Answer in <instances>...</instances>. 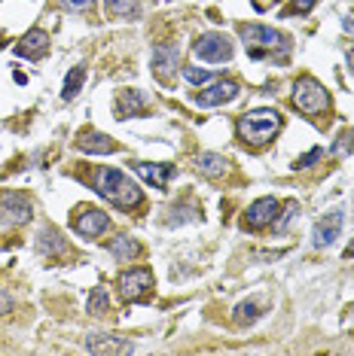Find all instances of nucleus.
I'll return each instance as SVG.
<instances>
[{
    "label": "nucleus",
    "mask_w": 354,
    "mask_h": 356,
    "mask_svg": "<svg viewBox=\"0 0 354 356\" xmlns=\"http://www.w3.org/2000/svg\"><path fill=\"white\" fill-rule=\"evenodd\" d=\"M95 189L114 207H123V210L138 207L144 201V192L138 189V183H132L123 171H116V168H101L98 177H95Z\"/></svg>",
    "instance_id": "1"
},
{
    "label": "nucleus",
    "mask_w": 354,
    "mask_h": 356,
    "mask_svg": "<svg viewBox=\"0 0 354 356\" xmlns=\"http://www.w3.org/2000/svg\"><path fill=\"white\" fill-rule=\"evenodd\" d=\"M278 128H281V113L269 110V107L247 110L245 116H238V122H236L238 137L245 143H251V147H266V143L278 134Z\"/></svg>",
    "instance_id": "2"
},
{
    "label": "nucleus",
    "mask_w": 354,
    "mask_h": 356,
    "mask_svg": "<svg viewBox=\"0 0 354 356\" xmlns=\"http://www.w3.org/2000/svg\"><path fill=\"white\" fill-rule=\"evenodd\" d=\"M241 40H245V49L251 58L287 52V46H291L284 34H278L275 28H266V25H241Z\"/></svg>",
    "instance_id": "3"
},
{
    "label": "nucleus",
    "mask_w": 354,
    "mask_h": 356,
    "mask_svg": "<svg viewBox=\"0 0 354 356\" xmlns=\"http://www.w3.org/2000/svg\"><path fill=\"white\" fill-rule=\"evenodd\" d=\"M293 104L305 116H321L330 107V95L315 76H300L293 86Z\"/></svg>",
    "instance_id": "4"
},
{
    "label": "nucleus",
    "mask_w": 354,
    "mask_h": 356,
    "mask_svg": "<svg viewBox=\"0 0 354 356\" xmlns=\"http://www.w3.org/2000/svg\"><path fill=\"white\" fill-rule=\"evenodd\" d=\"M192 52L199 55L202 61L208 64H220V61H229L232 58V43L226 34H217V31H208L192 43Z\"/></svg>",
    "instance_id": "5"
},
{
    "label": "nucleus",
    "mask_w": 354,
    "mask_h": 356,
    "mask_svg": "<svg viewBox=\"0 0 354 356\" xmlns=\"http://www.w3.org/2000/svg\"><path fill=\"white\" fill-rule=\"evenodd\" d=\"M153 289V271L150 268H132L119 277V293L128 302H144Z\"/></svg>",
    "instance_id": "6"
},
{
    "label": "nucleus",
    "mask_w": 354,
    "mask_h": 356,
    "mask_svg": "<svg viewBox=\"0 0 354 356\" xmlns=\"http://www.w3.org/2000/svg\"><path fill=\"white\" fill-rule=\"evenodd\" d=\"M79 216H74V232L79 234V238H88V241H95V238H101L104 232H107V213L98 207H83V210H77Z\"/></svg>",
    "instance_id": "7"
},
{
    "label": "nucleus",
    "mask_w": 354,
    "mask_h": 356,
    "mask_svg": "<svg viewBox=\"0 0 354 356\" xmlns=\"http://www.w3.org/2000/svg\"><path fill=\"white\" fill-rule=\"evenodd\" d=\"M0 216L13 225H25L34 216V207H31V201L22 192H3L0 195Z\"/></svg>",
    "instance_id": "8"
},
{
    "label": "nucleus",
    "mask_w": 354,
    "mask_h": 356,
    "mask_svg": "<svg viewBox=\"0 0 354 356\" xmlns=\"http://www.w3.org/2000/svg\"><path fill=\"white\" fill-rule=\"evenodd\" d=\"M236 98H238V83L236 79H220V83L205 86L202 92L196 95V104L199 107H223V104H229Z\"/></svg>",
    "instance_id": "9"
},
{
    "label": "nucleus",
    "mask_w": 354,
    "mask_h": 356,
    "mask_svg": "<svg viewBox=\"0 0 354 356\" xmlns=\"http://www.w3.org/2000/svg\"><path fill=\"white\" fill-rule=\"evenodd\" d=\"M342 220H345L342 210H330L324 220H318L315 229H311V247L324 250V247L333 244V241L339 238V232H342Z\"/></svg>",
    "instance_id": "10"
},
{
    "label": "nucleus",
    "mask_w": 354,
    "mask_h": 356,
    "mask_svg": "<svg viewBox=\"0 0 354 356\" xmlns=\"http://www.w3.org/2000/svg\"><path fill=\"white\" fill-rule=\"evenodd\" d=\"M278 210L281 204L275 198H256L251 207H247V213H245V225L247 229H266L269 222H275V216H278Z\"/></svg>",
    "instance_id": "11"
},
{
    "label": "nucleus",
    "mask_w": 354,
    "mask_h": 356,
    "mask_svg": "<svg viewBox=\"0 0 354 356\" xmlns=\"http://www.w3.org/2000/svg\"><path fill=\"white\" fill-rule=\"evenodd\" d=\"M46 52H49V34H46V31H40V28L28 31V34L15 43V55L31 58V61H40Z\"/></svg>",
    "instance_id": "12"
},
{
    "label": "nucleus",
    "mask_w": 354,
    "mask_h": 356,
    "mask_svg": "<svg viewBox=\"0 0 354 356\" xmlns=\"http://www.w3.org/2000/svg\"><path fill=\"white\" fill-rule=\"evenodd\" d=\"M77 147L88 152V156H110V152H116V143L104 131H95V128H86V131L77 134Z\"/></svg>",
    "instance_id": "13"
},
{
    "label": "nucleus",
    "mask_w": 354,
    "mask_h": 356,
    "mask_svg": "<svg viewBox=\"0 0 354 356\" xmlns=\"http://www.w3.org/2000/svg\"><path fill=\"white\" fill-rule=\"evenodd\" d=\"M177 61H180V49L171 46V43H162V46H156V49H153V70H156V76L165 79V83L174 76Z\"/></svg>",
    "instance_id": "14"
},
{
    "label": "nucleus",
    "mask_w": 354,
    "mask_h": 356,
    "mask_svg": "<svg viewBox=\"0 0 354 356\" xmlns=\"http://www.w3.org/2000/svg\"><path fill=\"white\" fill-rule=\"evenodd\" d=\"M88 353H132L134 344L119 335H88Z\"/></svg>",
    "instance_id": "15"
},
{
    "label": "nucleus",
    "mask_w": 354,
    "mask_h": 356,
    "mask_svg": "<svg viewBox=\"0 0 354 356\" xmlns=\"http://www.w3.org/2000/svg\"><path fill=\"white\" fill-rule=\"evenodd\" d=\"M134 174L144 177L147 183H153L156 189H165L168 180H171L174 168L171 165H150V161H134Z\"/></svg>",
    "instance_id": "16"
},
{
    "label": "nucleus",
    "mask_w": 354,
    "mask_h": 356,
    "mask_svg": "<svg viewBox=\"0 0 354 356\" xmlns=\"http://www.w3.org/2000/svg\"><path fill=\"white\" fill-rule=\"evenodd\" d=\"M144 110H147V98H144L138 88H123V92H119V101H116L119 119H125V116H141Z\"/></svg>",
    "instance_id": "17"
},
{
    "label": "nucleus",
    "mask_w": 354,
    "mask_h": 356,
    "mask_svg": "<svg viewBox=\"0 0 354 356\" xmlns=\"http://www.w3.org/2000/svg\"><path fill=\"white\" fill-rule=\"evenodd\" d=\"M110 256L116 262H132V259L141 256V244L134 238H128V234H119V238L110 241Z\"/></svg>",
    "instance_id": "18"
},
{
    "label": "nucleus",
    "mask_w": 354,
    "mask_h": 356,
    "mask_svg": "<svg viewBox=\"0 0 354 356\" xmlns=\"http://www.w3.org/2000/svg\"><path fill=\"white\" fill-rule=\"evenodd\" d=\"M199 171L205 177H211V180H220V177H226V171H229V161L223 156H217V152H202V156H199Z\"/></svg>",
    "instance_id": "19"
},
{
    "label": "nucleus",
    "mask_w": 354,
    "mask_h": 356,
    "mask_svg": "<svg viewBox=\"0 0 354 356\" xmlns=\"http://www.w3.org/2000/svg\"><path fill=\"white\" fill-rule=\"evenodd\" d=\"M37 250L40 253H46V256H55V253H64L68 250V244H64V238L59 232H40V238H37Z\"/></svg>",
    "instance_id": "20"
},
{
    "label": "nucleus",
    "mask_w": 354,
    "mask_h": 356,
    "mask_svg": "<svg viewBox=\"0 0 354 356\" xmlns=\"http://www.w3.org/2000/svg\"><path fill=\"white\" fill-rule=\"evenodd\" d=\"M107 307H110V296H107V289H104V286H95V289H92V296H88L86 311L92 314V317H101V314H107Z\"/></svg>",
    "instance_id": "21"
},
{
    "label": "nucleus",
    "mask_w": 354,
    "mask_h": 356,
    "mask_svg": "<svg viewBox=\"0 0 354 356\" xmlns=\"http://www.w3.org/2000/svg\"><path fill=\"white\" fill-rule=\"evenodd\" d=\"M83 79H86V70L83 67H70V74L68 79H64V101H70V98H77V92L83 88Z\"/></svg>",
    "instance_id": "22"
},
{
    "label": "nucleus",
    "mask_w": 354,
    "mask_h": 356,
    "mask_svg": "<svg viewBox=\"0 0 354 356\" xmlns=\"http://www.w3.org/2000/svg\"><path fill=\"white\" fill-rule=\"evenodd\" d=\"M256 317H260V305L256 302H241L236 307V314H232V320H236L238 326H247V323H254Z\"/></svg>",
    "instance_id": "23"
},
{
    "label": "nucleus",
    "mask_w": 354,
    "mask_h": 356,
    "mask_svg": "<svg viewBox=\"0 0 354 356\" xmlns=\"http://www.w3.org/2000/svg\"><path fill=\"white\" fill-rule=\"evenodd\" d=\"M110 15H132L138 13V0H104Z\"/></svg>",
    "instance_id": "24"
},
{
    "label": "nucleus",
    "mask_w": 354,
    "mask_h": 356,
    "mask_svg": "<svg viewBox=\"0 0 354 356\" xmlns=\"http://www.w3.org/2000/svg\"><path fill=\"white\" fill-rule=\"evenodd\" d=\"M183 79L192 86H208L211 83V70H205V67H183Z\"/></svg>",
    "instance_id": "25"
},
{
    "label": "nucleus",
    "mask_w": 354,
    "mask_h": 356,
    "mask_svg": "<svg viewBox=\"0 0 354 356\" xmlns=\"http://www.w3.org/2000/svg\"><path fill=\"white\" fill-rule=\"evenodd\" d=\"M92 3H95V0H59L61 10H70V13H86Z\"/></svg>",
    "instance_id": "26"
},
{
    "label": "nucleus",
    "mask_w": 354,
    "mask_h": 356,
    "mask_svg": "<svg viewBox=\"0 0 354 356\" xmlns=\"http://www.w3.org/2000/svg\"><path fill=\"white\" fill-rule=\"evenodd\" d=\"M321 156H324V149L315 147V149H309V152H305L302 159H296V165H293V168H311V165H315V161H318Z\"/></svg>",
    "instance_id": "27"
},
{
    "label": "nucleus",
    "mask_w": 354,
    "mask_h": 356,
    "mask_svg": "<svg viewBox=\"0 0 354 356\" xmlns=\"http://www.w3.org/2000/svg\"><path fill=\"white\" fill-rule=\"evenodd\" d=\"M354 149V131H345L342 137H339V143H336V156H345V152H351Z\"/></svg>",
    "instance_id": "28"
},
{
    "label": "nucleus",
    "mask_w": 354,
    "mask_h": 356,
    "mask_svg": "<svg viewBox=\"0 0 354 356\" xmlns=\"http://www.w3.org/2000/svg\"><path fill=\"white\" fill-rule=\"evenodd\" d=\"M293 213H296V201H287V207H284V213H281V220L275 222V229H278V232H284V225L291 222V216H293Z\"/></svg>",
    "instance_id": "29"
},
{
    "label": "nucleus",
    "mask_w": 354,
    "mask_h": 356,
    "mask_svg": "<svg viewBox=\"0 0 354 356\" xmlns=\"http://www.w3.org/2000/svg\"><path fill=\"white\" fill-rule=\"evenodd\" d=\"M10 307H13L10 293H6V289H0V317H3V314H10Z\"/></svg>",
    "instance_id": "30"
},
{
    "label": "nucleus",
    "mask_w": 354,
    "mask_h": 356,
    "mask_svg": "<svg viewBox=\"0 0 354 356\" xmlns=\"http://www.w3.org/2000/svg\"><path fill=\"white\" fill-rule=\"evenodd\" d=\"M311 6H315V0H293L291 10H293V13H309Z\"/></svg>",
    "instance_id": "31"
},
{
    "label": "nucleus",
    "mask_w": 354,
    "mask_h": 356,
    "mask_svg": "<svg viewBox=\"0 0 354 356\" xmlns=\"http://www.w3.org/2000/svg\"><path fill=\"white\" fill-rule=\"evenodd\" d=\"M342 28H345V31H354V22H351V19H345V22H342Z\"/></svg>",
    "instance_id": "32"
},
{
    "label": "nucleus",
    "mask_w": 354,
    "mask_h": 356,
    "mask_svg": "<svg viewBox=\"0 0 354 356\" xmlns=\"http://www.w3.org/2000/svg\"><path fill=\"white\" fill-rule=\"evenodd\" d=\"M348 64H351V67H354V46H351V49H348Z\"/></svg>",
    "instance_id": "33"
},
{
    "label": "nucleus",
    "mask_w": 354,
    "mask_h": 356,
    "mask_svg": "<svg viewBox=\"0 0 354 356\" xmlns=\"http://www.w3.org/2000/svg\"><path fill=\"white\" fill-rule=\"evenodd\" d=\"M351 256H354V247H351V250H345V259H351Z\"/></svg>",
    "instance_id": "34"
}]
</instances>
